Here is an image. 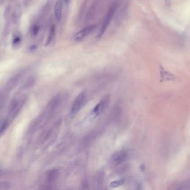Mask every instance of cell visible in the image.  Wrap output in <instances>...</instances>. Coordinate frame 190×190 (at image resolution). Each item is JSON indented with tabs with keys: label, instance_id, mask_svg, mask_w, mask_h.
Instances as JSON below:
<instances>
[{
	"label": "cell",
	"instance_id": "obj_10",
	"mask_svg": "<svg viewBox=\"0 0 190 190\" xmlns=\"http://www.w3.org/2000/svg\"><path fill=\"white\" fill-rule=\"evenodd\" d=\"M161 77L164 80H172L174 79V76L173 75L169 73L168 71H165L164 70H163V71H161Z\"/></svg>",
	"mask_w": 190,
	"mask_h": 190
},
{
	"label": "cell",
	"instance_id": "obj_12",
	"mask_svg": "<svg viewBox=\"0 0 190 190\" xmlns=\"http://www.w3.org/2000/svg\"><path fill=\"white\" fill-rule=\"evenodd\" d=\"M39 30H40V28H39L38 26H37V25L34 26V27H33V29H32L33 35L34 36H36L38 34V32H39Z\"/></svg>",
	"mask_w": 190,
	"mask_h": 190
},
{
	"label": "cell",
	"instance_id": "obj_3",
	"mask_svg": "<svg viewBox=\"0 0 190 190\" xmlns=\"http://www.w3.org/2000/svg\"><path fill=\"white\" fill-rule=\"evenodd\" d=\"M110 98L109 95L105 96L94 108L92 111L93 113L96 116L100 114L107 108L110 103Z\"/></svg>",
	"mask_w": 190,
	"mask_h": 190
},
{
	"label": "cell",
	"instance_id": "obj_7",
	"mask_svg": "<svg viewBox=\"0 0 190 190\" xmlns=\"http://www.w3.org/2000/svg\"><path fill=\"white\" fill-rule=\"evenodd\" d=\"M54 12L57 21H60L62 17V4L61 0H58L56 2L54 7Z\"/></svg>",
	"mask_w": 190,
	"mask_h": 190
},
{
	"label": "cell",
	"instance_id": "obj_9",
	"mask_svg": "<svg viewBox=\"0 0 190 190\" xmlns=\"http://www.w3.org/2000/svg\"><path fill=\"white\" fill-rule=\"evenodd\" d=\"M105 174L103 172H100L96 176V183L98 186H101L102 185L104 180Z\"/></svg>",
	"mask_w": 190,
	"mask_h": 190
},
{
	"label": "cell",
	"instance_id": "obj_11",
	"mask_svg": "<svg viewBox=\"0 0 190 190\" xmlns=\"http://www.w3.org/2000/svg\"><path fill=\"white\" fill-rule=\"evenodd\" d=\"M124 183H125V180L123 179H120V180H115L112 181L110 186L112 188H116L123 185Z\"/></svg>",
	"mask_w": 190,
	"mask_h": 190
},
{
	"label": "cell",
	"instance_id": "obj_13",
	"mask_svg": "<svg viewBox=\"0 0 190 190\" xmlns=\"http://www.w3.org/2000/svg\"><path fill=\"white\" fill-rule=\"evenodd\" d=\"M20 41H21V38L20 37L17 36V37L14 38V39H13V42L14 44H16L18 43V42H20Z\"/></svg>",
	"mask_w": 190,
	"mask_h": 190
},
{
	"label": "cell",
	"instance_id": "obj_14",
	"mask_svg": "<svg viewBox=\"0 0 190 190\" xmlns=\"http://www.w3.org/2000/svg\"><path fill=\"white\" fill-rule=\"evenodd\" d=\"M37 45H32V46H31L30 47V50H31V51H34V50H36V49H37Z\"/></svg>",
	"mask_w": 190,
	"mask_h": 190
},
{
	"label": "cell",
	"instance_id": "obj_5",
	"mask_svg": "<svg viewBox=\"0 0 190 190\" xmlns=\"http://www.w3.org/2000/svg\"><path fill=\"white\" fill-rule=\"evenodd\" d=\"M95 27L96 25H92V26L87 27L84 28V29L79 31L74 36V40L76 41H80L82 40L84 37H86L89 34H90V33L94 30Z\"/></svg>",
	"mask_w": 190,
	"mask_h": 190
},
{
	"label": "cell",
	"instance_id": "obj_16",
	"mask_svg": "<svg viewBox=\"0 0 190 190\" xmlns=\"http://www.w3.org/2000/svg\"><path fill=\"white\" fill-rule=\"evenodd\" d=\"M4 174V172L2 171H1V170H0V177H1Z\"/></svg>",
	"mask_w": 190,
	"mask_h": 190
},
{
	"label": "cell",
	"instance_id": "obj_8",
	"mask_svg": "<svg viewBox=\"0 0 190 190\" xmlns=\"http://www.w3.org/2000/svg\"><path fill=\"white\" fill-rule=\"evenodd\" d=\"M55 25H52L51 26L50 29L48 40L46 43V46H48L52 41L53 39L55 37Z\"/></svg>",
	"mask_w": 190,
	"mask_h": 190
},
{
	"label": "cell",
	"instance_id": "obj_17",
	"mask_svg": "<svg viewBox=\"0 0 190 190\" xmlns=\"http://www.w3.org/2000/svg\"><path fill=\"white\" fill-rule=\"evenodd\" d=\"M2 98L1 96H0V105L2 104Z\"/></svg>",
	"mask_w": 190,
	"mask_h": 190
},
{
	"label": "cell",
	"instance_id": "obj_15",
	"mask_svg": "<svg viewBox=\"0 0 190 190\" xmlns=\"http://www.w3.org/2000/svg\"><path fill=\"white\" fill-rule=\"evenodd\" d=\"M64 1H65V2L66 4H69V3L70 2L71 0H64Z\"/></svg>",
	"mask_w": 190,
	"mask_h": 190
},
{
	"label": "cell",
	"instance_id": "obj_6",
	"mask_svg": "<svg viewBox=\"0 0 190 190\" xmlns=\"http://www.w3.org/2000/svg\"><path fill=\"white\" fill-rule=\"evenodd\" d=\"M60 172L58 169H53L48 171L46 174V180L48 183L52 184L58 179Z\"/></svg>",
	"mask_w": 190,
	"mask_h": 190
},
{
	"label": "cell",
	"instance_id": "obj_2",
	"mask_svg": "<svg viewBox=\"0 0 190 190\" xmlns=\"http://www.w3.org/2000/svg\"><path fill=\"white\" fill-rule=\"evenodd\" d=\"M86 98V94L84 91L81 92L79 94L77 95L75 100H74V103L70 109V114L72 116L74 115L79 111L82 106L84 105Z\"/></svg>",
	"mask_w": 190,
	"mask_h": 190
},
{
	"label": "cell",
	"instance_id": "obj_4",
	"mask_svg": "<svg viewBox=\"0 0 190 190\" xmlns=\"http://www.w3.org/2000/svg\"><path fill=\"white\" fill-rule=\"evenodd\" d=\"M127 158V153L125 151H120L114 153L111 157V164L114 166H117L122 164Z\"/></svg>",
	"mask_w": 190,
	"mask_h": 190
},
{
	"label": "cell",
	"instance_id": "obj_1",
	"mask_svg": "<svg viewBox=\"0 0 190 190\" xmlns=\"http://www.w3.org/2000/svg\"><path fill=\"white\" fill-rule=\"evenodd\" d=\"M116 8H117V5L116 4H114L111 7V8L110 9L109 11H108V13L107 14V15L106 16L105 19L104 20V21L102 23V25L101 26L100 30L98 33V35L97 36V39H100L101 37L102 36V35L105 34L107 27L108 26V25H110V23L111 22V20L113 17V16L115 14V12L116 11Z\"/></svg>",
	"mask_w": 190,
	"mask_h": 190
}]
</instances>
